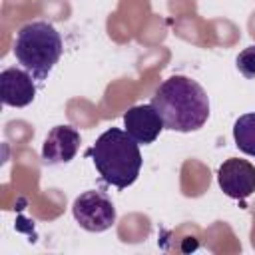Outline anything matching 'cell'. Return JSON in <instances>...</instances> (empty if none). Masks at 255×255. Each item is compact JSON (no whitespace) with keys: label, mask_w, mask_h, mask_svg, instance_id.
<instances>
[{"label":"cell","mask_w":255,"mask_h":255,"mask_svg":"<svg viewBox=\"0 0 255 255\" xmlns=\"http://www.w3.org/2000/svg\"><path fill=\"white\" fill-rule=\"evenodd\" d=\"M165 129L197 131L209 120V98L205 90L187 76H171L159 84L151 102Z\"/></svg>","instance_id":"1"},{"label":"cell","mask_w":255,"mask_h":255,"mask_svg":"<svg viewBox=\"0 0 255 255\" xmlns=\"http://www.w3.org/2000/svg\"><path fill=\"white\" fill-rule=\"evenodd\" d=\"M86 157L94 161L100 177L118 189H126L135 183L143 163L139 143L120 128L106 129L86 151Z\"/></svg>","instance_id":"2"},{"label":"cell","mask_w":255,"mask_h":255,"mask_svg":"<svg viewBox=\"0 0 255 255\" xmlns=\"http://www.w3.org/2000/svg\"><path fill=\"white\" fill-rule=\"evenodd\" d=\"M235 66L239 70V74L247 80H255V44L243 48L237 58H235Z\"/></svg>","instance_id":"10"},{"label":"cell","mask_w":255,"mask_h":255,"mask_svg":"<svg viewBox=\"0 0 255 255\" xmlns=\"http://www.w3.org/2000/svg\"><path fill=\"white\" fill-rule=\"evenodd\" d=\"M124 129L137 143L149 145L159 137V133L165 129V126H163V120L159 118L157 110L151 104H139V106H131L124 114Z\"/></svg>","instance_id":"8"},{"label":"cell","mask_w":255,"mask_h":255,"mask_svg":"<svg viewBox=\"0 0 255 255\" xmlns=\"http://www.w3.org/2000/svg\"><path fill=\"white\" fill-rule=\"evenodd\" d=\"M80 131L72 126H54L42 143V161L46 165L70 163L80 149Z\"/></svg>","instance_id":"7"},{"label":"cell","mask_w":255,"mask_h":255,"mask_svg":"<svg viewBox=\"0 0 255 255\" xmlns=\"http://www.w3.org/2000/svg\"><path fill=\"white\" fill-rule=\"evenodd\" d=\"M62 38L58 30L44 20L24 24L14 40V58L32 74L34 80L44 82L52 74L62 56Z\"/></svg>","instance_id":"3"},{"label":"cell","mask_w":255,"mask_h":255,"mask_svg":"<svg viewBox=\"0 0 255 255\" xmlns=\"http://www.w3.org/2000/svg\"><path fill=\"white\" fill-rule=\"evenodd\" d=\"M217 183L231 199H247L255 191V165L247 159L229 157L217 169Z\"/></svg>","instance_id":"5"},{"label":"cell","mask_w":255,"mask_h":255,"mask_svg":"<svg viewBox=\"0 0 255 255\" xmlns=\"http://www.w3.org/2000/svg\"><path fill=\"white\" fill-rule=\"evenodd\" d=\"M36 98V84L24 68H4L0 72V100L10 108H26Z\"/></svg>","instance_id":"6"},{"label":"cell","mask_w":255,"mask_h":255,"mask_svg":"<svg viewBox=\"0 0 255 255\" xmlns=\"http://www.w3.org/2000/svg\"><path fill=\"white\" fill-rule=\"evenodd\" d=\"M72 215L76 223L90 233H104L116 223V205L108 193L100 189H88L74 199Z\"/></svg>","instance_id":"4"},{"label":"cell","mask_w":255,"mask_h":255,"mask_svg":"<svg viewBox=\"0 0 255 255\" xmlns=\"http://www.w3.org/2000/svg\"><path fill=\"white\" fill-rule=\"evenodd\" d=\"M233 139L239 151L255 157V112L237 118L233 124Z\"/></svg>","instance_id":"9"}]
</instances>
